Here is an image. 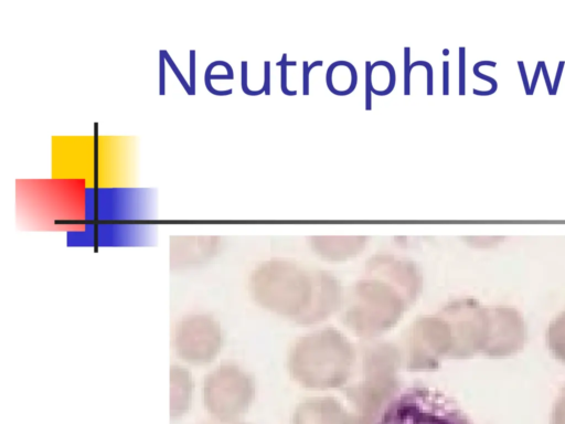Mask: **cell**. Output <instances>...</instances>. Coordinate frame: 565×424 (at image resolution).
Instances as JSON below:
<instances>
[{
	"mask_svg": "<svg viewBox=\"0 0 565 424\" xmlns=\"http://www.w3.org/2000/svg\"><path fill=\"white\" fill-rule=\"evenodd\" d=\"M374 424H473L461 407L437 389L412 385L396 392Z\"/></svg>",
	"mask_w": 565,
	"mask_h": 424,
	"instance_id": "cell-1",
	"label": "cell"
},
{
	"mask_svg": "<svg viewBox=\"0 0 565 424\" xmlns=\"http://www.w3.org/2000/svg\"><path fill=\"white\" fill-rule=\"evenodd\" d=\"M171 342L175 356L182 362L203 367L217 357L223 344V332L212 315L191 312L178 320Z\"/></svg>",
	"mask_w": 565,
	"mask_h": 424,
	"instance_id": "cell-2",
	"label": "cell"
},
{
	"mask_svg": "<svg viewBox=\"0 0 565 424\" xmlns=\"http://www.w3.org/2000/svg\"><path fill=\"white\" fill-rule=\"evenodd\" d=\"M201 398L203 407L215 421L228 422L246 405L248 384L238 369L222 364L203 378Z\"/></svg>",
	"mask_w": 565,
	"mask_h": 424,
	"instance_id": "cell-3",
	"label": "cell"
},
{
	"mask_svg": "<svg viewBox=\"0 0 565 424\" xmlns=\"http://www.w3.org/2000/svg\"><path fill=\"white\" fill-rule=\"evenodd\" d=\"M170 415L172 418L182 417L192 405L194 394V378L191 371L182 364H171L170 372Z\"/></svg>",
	"mask_w": 565,
	"mask_h": 424,
	"instance_id": "cell-4",
	"label": "cell"
},
{
	"mask_svg": "<svg viewBox=\"0 0 565 424\" xmlns=\"http://www.w3.org/2000/svg\"><path fill=\"white\" fill-rule=\"evenodd\" d=\"M396 74L387 61L365 62V109L372 108V93L377 96L388 95L395 87Z\"/></svg>",
	"mask_w": 565,
	"mask_h": 424,
	"instance_id": "cell-5",
	"label": "cell"
},
{
	"mask_svg": "<svg viewBox=\"0 0 565 424\" xmlns=\"http://www.w3.org/2000/svg\"><path fill=\"white\" fill-rule=\"evenodd\" d=\"M358 83L354 65L348 61H335L327 70L326 84L331 93L338 96L351 94Z\"/></svg>",
	"mask_w": 565,
	"mask_h": 424,
	"instance_id": "cell-6",
	"label": "cell"
},
{
	"mask_svg": "<svg viewBox=\"0 0 565 424\" xmlns=\"http://www.w3.org/2000/svg\"><path fill=\"white\" fill-rule=\"evenodd\" d=\"M280 66V88L281 92L287 96H294L297 94L296 91H291L287 86V66L296 65L295 61H287V55L282 54L281 60L277 62V66Z\"/></svg>",
	"mask_w": 565,
	"mask_h": 424,
	"instance_id": "cell-7",
	"label": "cell"
},
{
	"mask_svg": "<svg viewBox=\"0 0 565 424\" xmlns=\"http://www.w3.org/2000/svg\"><path fill=\"white\" fill-rule=\"evenodd\" d=\"M411 49L406 46L404 49V94H411Z\"/></svg>",
	"mask_w": 565,
	"mask_h": 424,
	"instance_id": "cell-8",
	"label": "cell"
},
{
	"mask_svg": "<svg viewBox=\"0 0 565 424\" xmlns=\"http://www.w3.org/2000/svg\"><path fill=\"white\" fill-rule=\"evenodd\" d=\"M322 61H316L312 64H309L307 61H303L302 63V94L308 95L309 94V75L311 73V70L316 66L322 65Z\"/></svg>",
	"mask_w": 565,
	"mask_h": 424,
	"instance_id": "cell-9",
	"label": "cell"
},
{
	"mask_svg": "<svg viewBox=\"0 0 565 424\" xmlns=\"http://www.w3.org/2000/svg\"><path fill=\"white\" fill-rule=\"evenodd\" d=\"M418 65L425 67L427 71V94L431 95L433 94V77H434L433 67H431L430 63H428L427 61H415L411 64V67L413 70L415 66H418Z\"/></svg>",
	"mask_w": 565,
	"mask_h": 424,
	"instance_id": "cell-10",
	"label": "cell"
},
{
	"mask_svg": "<svg viewBox=\"0 0 565 424\" xmlns=\"http://www.w3.org/2000/svg\"><path fill=\"white\" fill-rule=\"evenodd\" d=\"M465 47L459 49V94H465Z\"/></svg>",
	"mask_w": 565,
	"mask_h": 424,
	"instance_id": "cell-11",
	"label": "cell"
},
{
	"mask_svg": "<svg viewBox=\"0 0 565 424\" xmlns=\"http://www.w3.org/2000/svg\"><path fill=\"white\" fill-rule=\"evenodd\" d=\"M449 93V62H443V94Z\"/></svg>",
	"mask_w": 565,
	"mask_h": 424,
	"instance_id": "cell-12",
	"label": "cell"
},
{
	"mask_svg": "<svg viewBox=\"0 0 565 424\" xmlns=\"http://www.w3.org/2000/svg\"><path fill=\"white\" fill-rule=\"evenodd\" d=\"M264 66H265V71H264V85H263V89L265 92V94H270V64L268 61H265L264 63Z\"/></svg>",
	"mask_w": 565,
	"mask_h": 424,
	"instance_id": "cell-13",
	"label": "cell"
},
{
	"mask_svg": "<svg viewBox=\"0 0 565 424\" xmlns=\"http://www.w3.org/2000/svg\"><path fill=\"white\" fill-rule=\"evenodd\" d=\"M563 66H564V62L561 61L559 65H558V71H557V74L555 76V83L552 87V94H554L556 91H557V86H558V83H559V78H561V75H562V70H563Z\"/></svg>",
	"mask_w": 565,
	"mask_h": 424,
	"instance_id": "cell-14",
	"label": "cell"
},
{
	"mask_svg": "<svg viewBox=\"0 0 565 424\" xmlns=\"http://www.w3.org/2000/svg\"><path fill=\"white\" fill-rule=\"evenodd\" d=\"M540 70H541V62H539L537 67L535 70V74H534L533 82H532V85H531L530 94H532L533 91H534V87H535V84H536V81H537V76L540 74Z\"/></svg>",
	"mask_w": 565,
	"mask_h": 424,
	"instance_id": "cell-15",
	"label": "cell"
},
{
	"mask_svg": "<svg viewBox=\"0 0 565 424\" xmlns=\"http://www.w3.org/2000/svg\"><path fill=\"white\" fill-rule=\"evenodd\" d=\"M519 66H520V70H521V74L523 76V83L525 85L526 93L530 94L529 86H527V81H526V75H525V72H524V66H523V63L521 61L519 62Z\"/></svg>",
	"mask_w": 565,
	"mask_h": 424,
	"instance_id": "cell-16",
	"label": "cell"
},
{
	"mask_svg": "<svg viewBox=\"0 0 565 424\" xmlns=\"http://www.w3.org/2000/svg\"><path fill=\"white\" fill-rule=\"evenodd\" d=\"M204 424H226V422H218V421H216V422H210V423H204Z\"/></svg>",
	"mask_w": 565,
	"mask_h": 424,
	"instance_id": "cell-17",
	"label": "cell"
}]
</instances>
